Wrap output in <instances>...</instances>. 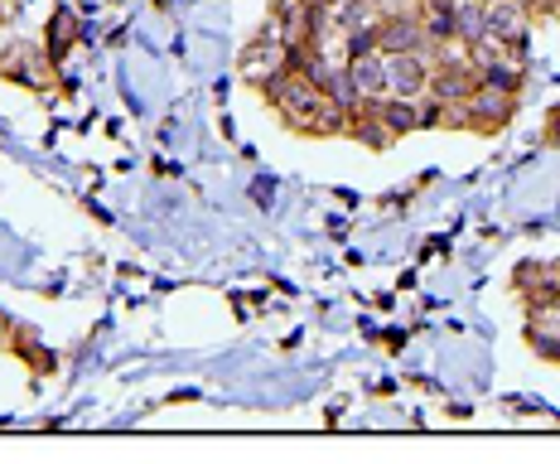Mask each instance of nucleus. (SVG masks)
Segmentation results:
<instances>
[{"label": "nucleus", "instance_id": "f03ea898", "mask_svg": "<svg viewBox=\"0 0 560 464\" xmlns=\"http://www.w3.org/2000/svg\"><path fill=\"white\" fill-rule=\"evenodd\" d=\"M261 92H266V102H271V107L285 116L290 126H295L300 116H310L324 102V88L310 83L305 73H290V68H285V73H276L271 83H261Z\"/></svg>", "mask_w": 560, "mask_h": 464}, {"label": "nucleus", "instance_id": "423d86ee", "mask_svg": "<svg viewBox=\"0 0 560 464\" xmlns=\"http://www.w3.org/2000/svg\"><path fill=\"white\" fill-rule=\"evenodd\" d=\"M285 49H290V44L266 39V34H261V39H256L252 49L242 54V73H247L256 88H261V83H271L276 73H285Z\"/></svg>", "mask_w": 560, "mask_h": 464}, {"label": "nucleus", "instance_id": "6e6552de", "mask_svg": "<svg viewBox=\"0 0 560 464\" xmlns=\"http://www.w3.org/2000/svg\"><path fill=\"white\" fill-rule=\"evenodd\" d=\"M372 112H377V121L387 126L392 141L396 136L420 131V102L416 97H396V92H387V97H372Z\"/></svg>", "mask_w": 560, "mask_h": 464}, {"label": "nucleus", "instance_id": "1a4fd4ad", "mask_svg": "<svg viewBox=\"0 0 560 464\" xmlns=\"http://www.w3.org/2000/svg\"><path fill=\"white\" fill-rule=\"evenodd\" d=\"M348 121H353V112L338 107L334 97H324L310 116H300L295 131H300V136H348Z\"/></svg>", "mask_w": 560, "mask_h": 464}, {"label": "nucleus", "instance_id": "7ed1b4c3", "mask_svg": "<svg viewBox=\"0 0 560 464\" xmlns=\"http://www.w3.org/2000/svg\"><path fill=\"white\" fill-rule=\"evenodd\" d=\"M464 112H469V131H483V136H498L503 126L517 116V92H503V88H488L478 83L469 92V102H464Z\"/></svg>", "mask_w": 560, "mask_h": 464}, {"label": "nucleus", "instance_id": "0eeeda50", "mask_svg": "<svg viewBox=\"0 0 560 464\" xmlns=\"http://www.w3.org/2000/svg\"><path fill=\"white\" fill-rule=\"evenodd\" d=\"M343 68H348V78H353V88L363 92L368 102H372V97H387V54H382V49L343 58Z\"/></svg>", "mask_w": 560, "mask_h": 464}, {"label": "nucleus", "instance_id": "39448f33", "mask_svg": "<svg viewBox=\"0 0 560 464\" xmlns=\"http://www.w3.org/2000/svg\"><path fill=\"white\" fill-rule=\"evenodd\" d=\"M430 54H387V92L420 102L430 88Z\"/></svg>", "mask_w": 560, "mask_h": 464}, {"label": "nucleus", "instance_id": "ddd939ff", "mask_svg": "<svg viewBox=\"0 0 560 464\" xmlns=\"http://www.w3.org/2000/svg\"><path fill=\"white\" fill-rule=\"evenodd\" d=\"M310 10H334V0H305Z\"/></svg>", "mask_w": 560, "mask_h": 464}, {"label": "nucleus", "instance_id": "9b49d317", "mask_svg": "<svg viewBox=\"0 0 560 464\" xmlns=\"http://www.w3.org/2000/svg\"><path fill=\"white\" fill-rule=\"evenodd\" d=\"M68 44H73V15H68V10H58V15H54V49H49V58H63Z\"/></svg>", "mask_w": 560, "mask_h": 464}, {"label": "nucleus", "instance_id": "9d476101", "mask_svg": "<svg viewBox=\"0 0 560 464\" xmlns=\"http://www.w3.org/2000/svg\"><path fill=\"white\" fill-rule=\"evenodd\" d=\"M454 39H459L464 49L483 39V0H459V5H454Z\"/></svg>", "mask_w": 560, "mask_h": 464}, {"label": "nucleus", "instance_id": "f8f14e48", "mask_svg": "<svg viewBox=\"0 0 560 464\" xmlns=\"http://www.w3.org/2000/svg\"><path fill=\"white\" fill-rule=\"evenodd\" d=\"M546 136H551V146H560V107L551 112V121H546Z\"/></svg>", "mask_w": 560, "mask_h": 464}, {"label": "nucleus", "instance_id": "20e7f679", "mask_svg": "<svg viewBox=\"0 0 560 464\" xmlns=\"http://www.w3.org/2000/svg\"><path fill=\"white\" fill-rule=\"evenodd\" d=\"M377 49L382 54H430L425 25H420L416 10H392L377 20Z\"/></svg>", "mask_w": 560, "mask_h": 464}, {"label": "nucleus", "instance_id": "f257e3e1", "mask_svg": "<svg viewBox=\"0 0 560 464\" xmlns=\"http://www.w3.org/2000/svg\"><path fill=\"white\" fill-rule=\"evenodd\" d=\"M483 39L493 49L522 54L527 58V39H532V10L522 0H483Z\"/></svg>", "mask_w": 560, "mask_h": 464}]
</instances>
